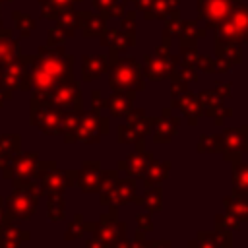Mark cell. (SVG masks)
<instances>
[{
  "label": "cell",
  "mask_w": 248,
  "mask_h": 248,
  "mask_svg": "<svg viewBox=\"0 0 248 248\" xmlns=\"http://www.w3.org/2000/svg\"><path fill=\"white\" fill-rule=\"evenodd\" d=\"M41 188L39 182L31 180V178H19L14 176V194L10 196L4 211H2V223H10L14 219L25 221L31 219V215L37 209V200L41 196Z\"/></svg>",
  "instance_id": "obj_1"
},
{
  "label": "cell",
  "mask_w": 248,
  "mask_h": 248,
  "mask_svg": "<svg viewBox=\"0 0 248 248\" xmlns=\"http://www.w3.org/2000/svg\"><path fill=\"white\" fill-rule=\"evenodd\" d=\"M101 124L107 126V120L105 118H99L93 112H79V110H76V112L62 114L64 141L66 143H74V141L95 143V141H99Z\"/></svg>",
  "instance_id": "obj_2"
},
{
  "label": "cell",
  "mask_w": 248,
  "mask_h": 248,
  "mask_svg": "<svg viewBox=\"0 0 248 248\" xmlns=\"http://www.w3.org/2000/svg\"><path fill=\"white\" fill-rule=\"evenodd\" d=\"M114 172L103 170L101 165L97 161H87L83 165V169L79 172H76V186H79L83 192L93 194V192H103L112 180H114Z\"/></svg>",
  "instance_id": "obj_3"
},
{
  "label": "cell",
  "mask_w": 248,
  "mask_h": 248,
  "mask_svg": "<svg viewBox=\"0 0 248 248\" xmlns=\"http://www.w3.org/2000/svg\"><path fill=\"white\" fill-rule=\"evenodd\" d=\"M143 203V198L136 196V182L130 178L124 180H112L101 194L103 205H122V203Z\"/></svg>",
  "instance_id": "obj_4"
},
{
  "label": "cell",
  "mask_w": 248,
  "mask_h": 248,
  "mask_svg": "<svg viewBox=\"0 0 248 248\" xmlns=\"http://www.w3.org/2000/svg\"><path fill=\"white\" fill-rule=\"evenodd\" d=\"M31 124L37 126L39 130H43L48 136L60 134L62 132V112L60 108L54 107H35L31 105Z\"/></svg>",
  "instance_id": "obj_5"
},
{
  "label": "cell",
  "mask_w": 248,
  "mask_h": 248,
  "mask_svg": "<svg viewBox=\"0 0 248 248\" xmlns=\"http://www.w3.org/2000/svg\"><path fill=\"white\" fill-rule=\"evenodd\" d=\"M128 126H120L118 128V140L122 143H128V141H140L149 130H151V124H153V118H145L143 110H136L134 114L128 116Z\"/></svg>",
  "instance_id": "obj_6"
},
{
  "label": "cell",
  "mask_w": 248,
  "mask_h": 248,
  "mask_svg": "<svg viewBox=\"0 0 248 248\" xmlns=\"http://www.w3.org/2000/svg\"><path fill=\"white\" fill-rule=\"evenodd\" d=\"M124 231H126V225L124 223H116L114 209H112V213L103 215V219L97 225H93L95 236L99 240H103L107 246H112L114 242H118L120 238H124Z\"/></svg>",
  "instance_id": "obj_7"
},
{
  "label": "cell",
  "mask_w": 248,
  "mask_h": 248,
  "mask_svg": "<svg viewBox=\"0 0 248 248\" xmlns=\"http://www.w3.org/2000/svg\"><path fill=\"white\" fill-rule=\"evenodd\" d=\"M19 155V136H0V169H4L6 178H14V172L8 169V165L14 169V159Z\"/></svg>",
  "instance_id": "obj_8"
},
{
  "label": "cell",
  "mask_w": 248,
  "mask_h": 248,
  "mask_svg": "<svg viewBox=\"0 0 248 248\" xmlns=\"http://www.w3.org/2000/svg\"><path fill=\"white\" fill-rule=\"evenodd\" d=\"M223 153L227 159H232V155L238 153H248V132L246 128L242 130H227L223 136Z\"/></svg>",
  "instance_id": "obj_9"
},
{
  "label": "cell",
  "mask_w": 248,
  "mask_h": 248,
  "mask_svg": "<svg viewBox=\"0 0 248 248\" xmlns=\"http://www.w3.org/2000/svg\"><path fill=\"white\" fill-rule=\"evenodd\" d=\"M151 161H153V155L149 151L145 153V151L138 149L136 153H130L124 161H120V169H124L130 176L140 178V176H143V172H145V169Z\"/></svg>",
  "instance_id": "obj_10"
},
{
  "label": "cell",
  "mask_w": 248,
  "mask_h": 248,
  "mask_svg": "<svg viewBox=\"0 0 248 248\" xmlns=\"http://www.w3.org/2000/svg\"><path fill=\"white\" fill-rule=\"evenodd\" d=\"M223 229L217 227V232H200L196 240L190 242L192 248H231V234L223 238Z\"/></svg>",
  "instance_id": "obj_11"
},
{
  "label": "cell",
  "mask_w": 248,
  "mask_h": 248,
  "mask_svg": "<svg viewBox=\"0 0 248 248\" xmlns=\"http://www.w3.org/2000/svg\"><path fill=\"white\" fill-rule=\"evenodd\" d=\"M39 157L37 153H21L14 159V176L19 178H31L33 174H37L39 169Z\"/></svg>",
  "instance_id": "obj_12"
},
{
  "label": "cell",
  "mask_w": 248,
  "mask_h": 248,
  "mask_svg": "<svg viewBox=\"0 0 248 248\" xmlns=\"http://www.w3.org/2000/svg\"><path fill=\"white\" fill-rule=\"evenodd\" d=\"M52 105L60 108H76L79 107V91L76 85H62L52 95Z\"/></svg>",
  "instance_id": "obj_13"
},
{
  "label": "cell",
  "mask_w": 248,
  "mask_h": 248,
  "mask_svg": "<svg viewBox=\"0 0 248 248\" xmlns=\"http://www.w3.org/2000/svg\"><path fill=\"white\" fill-rule=\"evenodd\" d=\"M169 169H170V161H165V163H159V161H151L143 172V184L145 188H151V186H157L159 182H163L167 176H169Z\"/></svg>",
  "instance_id": "obj_14"
},
{
  "label": "cell",
  "mask_w": 248,
  "mask_h": 248,
  "mask_svg": "<svg viewBox=\"0 0 248 248\" xmlns=\"http://www.w3.org/2000/svg\"><path fill=\"white\" fill-rule=\"evenodd\" d=\"M155 132H153V141L155 143H169L170 138L174 136L178 128V118H153Z\"/></svg>",
  "instance_id": "obj_15"
},
{
  "label": "cell",
  "mask_w": 248,
  "mask_h": 248,
  "mask_svg": "<svg viewBox=\"0 0 248 248\" xmlns=\"http://www.w3.org/2000/svg\"><path fill=\"white\" fill-rule=\"evenodd\" d=\"M225 207H227V213H229L232 219L248 221V198H246L244 194L232 192V196H229V198L225 200Z\"/></svg>",
  "instance_id": "obj_16"
},
{
  "label": "cell",
  "mask_w": 248,
  "mask_h": 248,
  "mask_svg": "<svg viewBox=\"0 0 248 248\" xmlns=\"http://www.w3.org/2000/svg\"><path fill=\"white\" fill-rule=\"evenodd\" d=\"M232 184H234V192L248 196V163H234Z\"/></svg>",
  "instance_id": "obj_17"
},
{
  "label": "cell",
  "mask_w": 248,
  "mask_h": 248,
  "mask_svg": "<svg viewBox=\"0 0 248 248\" xmlns=\"http://www.w3.org/2000/svg\"><path fill=\"white\" fill-rule=\"evenodd\" d=\"M48 196V219L50 221H60L64 217V202H62V194H46Z\"/></svg>",
  "instance_id": "obj_18"
},
{
  "label": "cell",
  "mask_w": 248,
  "mask_h": 248,
  "mask_svg": "<svg viewBox=\"0 0 248 248\" xmlns=\"http://www.w3.org/2000/svg\"><path fill=\"white\" fill-rule=\"evenodd\" d=\"M29 234L27 231H21L17 227H12L8 223H4V229H0V240H8V242H16L21 244V240H27Z\"/></svg>",
  "instance_id": "obj_19"
},
{
  "label": "cell",
  "mask_w": 248,
  "mask_h": 248,
  "mask_svg": "<svg viewBox=\"0 0 248 248\" xmlns=\"http://www.w3.org/2000/svg\"><path fill=\"white\" fill-rule=\"evenodd\" d=\"M161 190L157 186H151V188H145V196H143V203L147 205L149 211H159L161 209Z\"/></svg>",
  "instance_id": "obj_20"
},
{
  "label": "cell",
  "mask_w": 248,
  "mask_h": 248,
  "mask_svg": "<svg viewBox=\"0 0 248 248\" xmlns=\"http://www.w3.org/2000/svg\"><path fill=\"white\" fill-rule=\"evenodd\" d=\"M221 149H223L221 136H202L198 143V151H221Z\"/></svg>",
  "instance_id": "obj_21"
},
{
  "label": "cell",
  "mask_w": 248,
  "mask_h": 248,
  "mask_svg": "<svg viewBox=\"0 0 248 248\" xmlns=\"http://www.w3.org/2000/svg\"><path fill=\"white\" fill-rule=\"evenodd\" d=\"M132 101H134V99H132ZM132 101H130V99H122V95L116 93V95L110 99V112H112V116H122V114H126L128 108H130V105H132Z\"/></svg>",
  "instance_id": "obj_22"
},
{
  "label": "cell",
  "mask_w": 248,
  "mask_h": 248,
  "mask_svg": "<svg viewBox=\"0 0 248 248\" xmlns=\"http://www.w3.org/2000/svg\"><path fill=\"white\" fill-rule=\"evenodd\" d=\"M85 229L93 231V225H83V223H81V215H76V219L68 225L66 238H68V240H70V238H78V236H81V232H85Z\"/></svg>",
  "instance_id": "obj_23"
},
{
  "label": "cell",
  "mask_w": 248,
  "mask_h": 248,
  "mask_svg": "<svg viewBox=\"0 0 248 248\" xmlns=\"http://www.w3.org/2000/svg\"><path fill=\"white\" fill-rule=\"evenodd\" d=\"M138 223H140V231H151V221H149V215L145 213H140L138 215Z\"/></svg>",
  "instance_id": "obj_24"
},
{
  "label": "cell",
  "mask_w": 248,
  "mask_h": 248,
  "mask_svg": "<svg viewBox=\"0 0 248 248\" xmlns=\"http://www.w3.org/2000/svg\"><path fill=\"white\" fill-rule=\"evenodd\" d=\"M87 248H108V246H107L103 240H99V238L95 236V238H91V240L87 242Z\"/></svg>",
  "instance_id": "obj_25"
},
{
  "label": "cell",
  "mask_w": 248,
  "mask_h": 248,
  "mask_svg": "<svg viewBox=\"0 0 248 248\" xmlns=\"http://www.w3.org/2000/svg\"><path fill=\"white\" fill-rule=\"evenodd\" d=\"M2 211H4V198H0V225H2Z\"/></svg>",
  "instance_id": "obj_26"
}]
</instances>
